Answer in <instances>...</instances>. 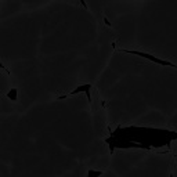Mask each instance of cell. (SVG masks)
Instances as JSON below:
<instances>
[{
  "mask_svg": "<svg viewBox=\"0 0 177 177\" xmlns=\"http://www.w3.org/2000/svg\"><path fill=\"white\" fill-rule=\"evenodd\" d=\"M120 51L123 53H127V54H133V56H138L141 58H145L151 62H155V64H159V65H163V66H172V68H176V65L173 62H169V61H165V60H160L155 56H151L148 53H144V51H137V50H126V49H120Z\"/></svg>",
  "mask_w": 177,
  "mask_h": 177,
  "instance_id": "obj_1",
  "label": "cell"
},
{
  "mask_svg": "<svg viewBox=\"0 0 177 177\" xmlns=\"http://www.w3.org/2000/svg\"><path fill=\"white\" fill-rule=\"evenodd\" d=\"M90 90H91V85H90V83H86V85L78 86V87H76L75 90H72V91L65 93V94H62V96H58L56 100H64L66 97H71V96L78 94V93H85L86 97H87V100H89V104H91V93H90Z\"/></svg>",
  "mask_w": 177,
  "mask_h": 177,
  "instance_id": "obj_2",
  "label": "cell"
},
{
  "mask_svg": "<svg viewBox=\"0 0 177 177\" xmlns=\"http://www.w3.org/2000/svg\"><path fill=\"white\" fill-rule=\"evenodd\" d=\"M17 94H18V90L17 89H11L10 91H7V98L11 100V101H17Z\"/></svg>",
  "mask_w": 177,
  "mask_h": 177,
  "instance_id": "obj_3",
  "label": "cell"
},
{
  "mask_svg": "<svg viewBox=\"0 0 177 177\" xmlns=\"http://www.w3.org/2000/svg\"><path fill=\"white\" fill-rule=\"evenodd\" d=\"M104 175V172L102 170H93V169H89L87 172V177H100Z\"/></svg>",
  "mask_w": 177,
  "mask_h": 177,
  "instance_id": "obj_4",
  "label": "cell"
},
{
  "mask_svg": "<svg viewBox=\"0 0 177 177\" xmlns=\"http://www.w3.org/2000/svg\"><path fill=\"white\" fill-rule=\"evenodd\" d=\"M0 69H4L6 72H7V75H11V72H10V71H7V69H6V66L2 64V61H0Z\"/></svg>",
  "mask_w": 177,
  "mask_h": 177,
  "instance_id": "obj_5",
  "label": "cell"
},
{
  "mask_svg": "<svg viewBox=\"0 0 177 177\" xmlns=\"http://www.w3.org/2000/svg\"><path fill=\"white\" fill-rule=\"evenodd\" d=\"M79 2H80V4H82V6H83V7H85V8H86V10H87V8H89V7H87V4H86V0H79Z\"/></svg>",
  "mask_w": 177,
  "mask_h": 177,
  "instance_id": "obj_6",
  "label": "cell"
},
{
  "mask_svg": "<svg viewBox=\"0 0 177 177\" xmlns=\"http://www.w3.org/2000/svg\"><path fill=\"white\" fill-rule=\"evenodd\" d=\"M104 22H105V25H107V27H111V22L108 21V18H107V17H104Z\"/></svg>",
  "mask_w": 177,
  "mask_h": 177,
  "instance_id": "obj_7",
  "label": "cell"
},
{
  "mask_svg": "<svg viewBox=\"0 0 177 177\" xmlns=\"http://www.w3.org/2000/svg\"><path fill=\"white\" fill-rule=\"evenodd\" d=\"M170 177H173V175H170Z\"/></svg>",
  "mask_w": 177,
  "mask_h": 177,
  "instance_id": "obj_8",
  "label": "cell"
},
{
  "mask_svg": "<svg viewBox=\"0 0 177 177\" xmlns=\"http://www.w3.org/2000/svg\"><path fill=\"white\" fill-rule=\"evenodd\" d=\"M0 2H2V0H0Z\"/></svg>",
  "mask_w": 177,
  "mask_h": 177,
  "instance_id": "obj_9",
  "label": "cell"
}]
</instances>
